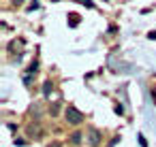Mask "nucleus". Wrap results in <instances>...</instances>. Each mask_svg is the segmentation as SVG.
Wrapping results in <instances>:
<instances>
[{
  "instance_id": "11",
  "label": "nucleus",
  "mask_w": 156,
  "mask_h": 147,
  "mask_svg": "<svg viewBox=\"0 0 156 147\" xmlns=\"http://www.w3.org/2000/svg\"><path fill=\"white\" fill-rule=\"evenodd\" d=\"M13 2H15V5H22V2H24V0H13Z\"/></svg>"
},
{
  "instance_id": "1",
  "label": "nucleus",
  "mask_w": 156,
  "mask_h": 147,
  "mask_svg": "<svg viewBox=\"0 0 156 147\" xmlns=\"http://www.w3.org/2000/svg\"><path fill=\"white\" fill-rule=\"evenodd\" d=\"M64 117H66V121L69 124H73V126H79L81 121H83V113L77 109V107H66V111H64Z\"/></svg>"
},
{
  "instance_id": "12",
  "label": "nucleus",
  "mask_w": 156,
  "mask_h": 147,
  "mask_svg": "<svg viewBox=\"0 0 156 147\" xmlns=\"http://www.w3.org/2000/svg\"><path fill=\"white\" fill-rule=\"evenodd\" d=\"M51 2H60V0H51Z\"/></svg>"
},
{
  "instance_id": "5",
  "label": "nucleus",
  "mask_w": 156,
  "mask_h": 147,
  "mask_svg": "<svg viewBox=\"0 0 156 147\" xmlns=\"http://www.w3.org/2000/svg\"><path fill=\"white\" fill-rule=\"evenodd\" d=\"M81 138H83V134H81V132L71 134V143H75V145H77V143H81Z\"/></svg>"
},
{
  "instance_id": "6",
  "label": "nucleus",
  "mask_w": 156,
  "mask_h": 147,
  "mask_svg": "<svg viewBox=\"0 0 156 147\" xmlns=\"http://www.w3.org/2000/svg\"><path fill=\"white\" fill-rule=\"evenodd\" d=\"M37 68H39V62H32L28 66V75H37Z\"/></svg>"
},
{
  "instance_id": "4",
  "label": "nucleus",
  "mask_w": 156,
  "mask_h": 147,
  "mask_svg": "<svg viewBox=\"0 0 156 147\" xmlns=\"http://www.w3.org/2000/svg\"><path fill=\"white\" fill-rule=\"evenodd\" d=\"M51 90H54L51 81H45V85H43V94H45V96H49V94H51Z\"/></svg>"
},
{
  "instance_id": "7",
  "label": "nucleus",
  "mask_w": 156,
  "mask_h": 147,
  "mask_svg": "<svg viewBox=\"0 0 156 147\" xmlns=\"http://www.w3.org/2000/svg\"><path fill=\"white\" fill-rule=\"evenodd\" d=\"M77 2H79V5H83V7H88V9H92V7H94L92 0H77Z\"/></svg>"
},
{
  "instance_id": "2",
  "label": "nucleus",
  "mask_w": 156,
  "mask_h": 147,
  "mask_svg": "<svg viewBox=\"0 0 156 147\" xmlns=\"http://www.w3.org/2000/svg\"><path fill=\"white\" fill-rule=\"evenodd\" d=\"M86 138H88V143H90L92 147H98V143H101L103 134H101V130H98V128H88V134H86Z\"/></svg>"
},
{
  "instance_id": "3",
  "label": "nucleus",
  "mask_w": 156,
  "mask_h": 147,
  "mask_svg": "<svg viewBox=\"0 0 156 147\" xmlns=\"http://www.w3.org/2000/svg\"><path fill=\"white\" fill-rule=\"evenodd\" d=\"M79 19H81V17H79L77 13H71V15H69V26H71V28L79 26Z\"/></svg>"
},
{
  "instance_id": "8",
  "label": "nucleus",
  "mask_w": 156,
  "mask_h": 147,
  "mask_svg": "<svg viewBox=\"0 0 156 147\" xmlns=\"http://www.w3.org/2000/svg\"><path fill=\"white\" fill-rule=\"evenodd\" d=\"M34 9H39V0H34V2L28 7V11H34Z\"/></svg>"
},
{
  "instance_id": "10",
  "label": "nucleus",
  "mask_w": 156,
  "mask_h": 147,
  "mask_svg": "<svg viewBox=\"0 0 156 147\" xmlns=\"http://www.w3.org/2000/svg\"><path fill=\"white\" fill-rule=\"evenodd\" d=\"M147 39H152V41H156V32H154V30H152V32H150V34H147Z\"/></svg>"
},
{
  "instance_id": "9",
  "label": "nucleus",
  "mask_w": 156,
  "mask_h": 147,
  "mask_svg": "<svg viewBox=\"0 0 156 147\" xmlns=\"http://www.w3.org/2000/svg\"><path fill=\"white\" fill-rule=\"evenodd\" d=\"M139 143H141V147H147V143H145V138H143V134H139Z\"/></svg>"
}]
</instances>
